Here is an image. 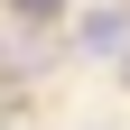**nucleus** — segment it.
<instances>
[{"label":"nucleus","instance_id":"nucleus-1","mask_svg":"<svg viewBox=\"0 0 130 130\" xmlns=\"http://www.w3.org/2000/svg\"><path fill=\"white\" fill-rule=\"evenodd\" d=\"M74 46H93V56H130V0L84 9V19H74Z\"/></svg>","mask_w":130,"mask_h":130},{"label":"nucleus","instance_id":"nucleus-2","mask_svg":"<svg viewBox=\"0 0 130 130\" xmlns=\"http://www.w3.org/2000/svg\"><path fill=\"white\" fill-rule=\"evenodd\" d=\"M9 19L19 28H46V19H65V0H9Z\"/></svg>","mask_w":130,"mask_h":130},{"label":"nucleus","instance_id":"nucleus-3","mask_svg":"<svg viewBox=\"0 0 130 130\" xmlns=\"http://www.w3.org/2000/svg\"><path fill=\"white\" fill-rule=\"evenodd\" d=\"M121 84H130V56H121Z\"/></svg>","mask_w":130,"mask_h":130}]
</instances>
